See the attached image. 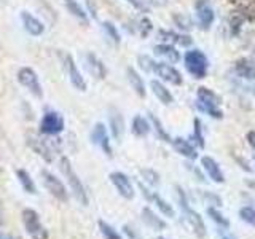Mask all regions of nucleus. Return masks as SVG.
Returning <instances> with one entry per match:
<instances>
[{
  "mask_svg": "<svg viewBox=\"0 0 255 239\" xmlns=\"http://www.w3.org/2000/svg\"><path fill=\"white\" fill-rule=\"evenodd\" d=\"M177 196H179V204H180V211H182V222L191 233H195V236L198 238H204L206 236V227H204V222L203 219L199 217V214L191 211L188 201H187V196L183 193V190L180 187H177Z\"/></svg>",
  "mask_w": 255,
  "mask_h": 239,
  "instance_id": "1",
  "label": "nucleus"
},
{
  "mask_svg": "<svg viewBox=\"0 0 255 239\" xmlns=\"http://www.w3.org/2000/svg\"><path fill=\"white\" fill-rule=\"evenodd\" d=\"M220 98L212 90L206 86H199L196 93V109L203 114H207L215 120L223 118V112L220 110Z\"/></svg>",
  "mask_w": 255,
  "mask_h": 239,
  "instance_id": "2",
  "label": "nucleus"
},
{
  "mask_svg": "<svg viewBox=\"0 0 255 239\" xmlns=\"http://www.w3.org/2000/svg\"><path fill=\"white\" fill-rule=\"evenodd\" d=\"M183 64H185L188 74L196 80L206 78L207 70H209V61H207V56L201 50L187 51L183 54Z\"/></svg>",
  "mask_w": 255,
  "mask_h": 239,
  "instance_id": "3",
  "label": "nucleus"
},
{
  "mask_svg": "<svg viewBox=\"0 0 255 239\" xmlns=\"http://www.w3.org/2000/svg\"><path fill=\"white\" fill-rule=\"evenodd\" d=\"M21 220L24 230L27 231V235L32 239H48V231L34 209H24L21 212Z\"/></svg>",
  "mask_w": 255,
  "mask_h": 239,
  "instance_id": "4",
  "label": "nucleus"
},
{
  "mask_svg": "<svg viewBox=\"0 0 255 239\" xmlns=\"http://www.w3.org/2000/svg\"><path fill=\"white\" fill-rule=\"evenodd\" d=\"M61 171L64 174V177L67 179V182H69L72 191H74L75 198L83 206H86L88 204V195H86V191H85V187H83L82 180L78 179V175L75 174L74 167H72V164H70V161H69L67 158H62L61 159Z\"/></svg>",
  "mask_w": 255,
  "mask_h": 239,
  "instance_id": "5",
  "label": "nucleus"
},
{
  "mask_svg": "<svg viewBox=\"0 0 255 239\" xmlns=\"http://www.w3.org/2000/svg\"><path fill=\"white\" fill-rule=\"evenodd\" d=\"M64 126H66V121H64L59 112L48 110L42 117V121H40V132L45 135H58L64 131Z\"/></svg>",
  "mask_w": 255,
  "mask_h": 239,
  "instance_id": "6",
  "label": "nucleus"
},
{
  "mask_svg": "<svg viewBox=\"0 0 255 239\" xmlns=\"http://www.w3.org/2000/svg\"><path fill=\"white\" fill-rule=\"evenodd\" d=\"M196 26L201 30H209L215 21V13L209 0H196L195 2Z\"/></svg>",
  "mask_w": 255,
  "mask_h": 239,
  "instance_id": "7",
  "label": "nucleus"
},
{
  "mask_svg": "<svg viewBox=\"0 0 255 239\" xmlns=\"http://www.w3.org/2000/svg\"><path fill=\"white\" fill-rule=\"evenodd\" d=\"M18 82L26 88L29 93H32L35 98H42L43 96V90L42 85L38 82V77L34 72V69L30 67H21L18 70Z\"/></svg>",
  "mask_w": 255,
  "mask_h": 239,
  "instance_id": "8",
  "label": "nucleus"
},
{
  "mask_svg": "<svg viewBox=\"0 0 255 239\" xmlns=\"http://www.w3.org/2000/svg\"><path fill=\"white\" fill-rule=\"evenodd\" d=\"M62 64H64V69L67 72V77L70 80L72 86L78 91H86V80L82 75V72L78 70L74 58H72L70 54H62Z\"/></svg>",
  "mask_w": 255,
  "mask_h": 239,
  "instance_id": "9",
  "label": "nucleus"
},
{
  "mask_svg": "<svg viewBox=\"0 0 255 239\" xmlns=\"http://www.w3.org/2000/svg\"><path fill=\"white\" fill-rule=\"evenodd\" d=\"M153 74H156L161 82H166L174 86H179L183 83V77L180 72L167 62H155Z\"/></svg>",
  "mask_w": 255,
  "mask_h": 239,
  "instance_id": "10",
  "label": "nucleus"
},
{
  "mask_svg": "<svg viewBox=\"0 0 255 239\" xmlns=\"http://www.w3.org/2000/svg\"><path fill=\"white\" fill-rule=\"evenodd\" d=\"M42 179H43V185L46 187V190L50 191L56 199H59L61 203L69 201L67 190H66V187H64V183L56 177V175H53L48 171H42Z\"/></svg>",
  "mask_w": 255,
  "mask_h": 239,
  "instance_id": "11",
  "label": "nucleus"
},
{
  "mask_svg": "<svg viewBox=\"0 0 255 239\" xmlns=\"http://www.w3.org/2000/svg\"><path fill=\"white\" fill-rule=\"evenodd\" d=\"M110 182L114 183V187L117 188V191L120 195H122L125 199H132L134 198V188H132V183L129 180L126 174L120 172V171H115L109 175Z\"/></svg>",
  "mask_w": 255,
  "mask_h": 239,
  "instance_id": "12",
  "label": "nucleus"
},
{
  "mask_svg": "<svg viewBox=\"0 0 255 239\" xmlns=\"http://www.w3.org/2000/svg\"><path fill=\"white\" fill-rule=\"evenodd\" d=\"M30 145H32V148H34L40 156H43L46 161H51L54 153L59 150L58 139H54V140L45 139V137L43 139H35V140L30 142Z\"/></svg>",
  "mask_w": 255,
  "mask_h": 239,
  "instance_id": "13",
  "label": "nucleus"
},
{
  "mask_svg": "<svg viewBox=\"0 0 255 239\" xmlns=\"http://www.w3.org/2000/svg\"><path fill=\"white\" fill-rule=\"evenodd\" d=\"M233 6V13L239 14L244 21H255V0H228Z\"/></svg>",
  "mask_w": 255,
  "mask_h": 239,
  "instance_id": "14",
  "label": "nucleus"
},
{
  "mask_svg": "<svg viewBox=\"0 0 255 239\" xmlns=\"http://www.w3.org/2000/svg\"><path fill=\"white\" fill-rule=\"evenodd\" d=\"M91 142L96 143V145H99L104 153L112 156V147H110V140H109V134H107V129L106 126L102 123H96L93 131H91Z\"/></svg>",
  "mask_w": 255,
  "mask_h": 239,
  "instance_id": "15",
  "label": "nucleus"
},
{
  "mask_svg": "<svg viewBox=\"0 0 255 239\" xmlns=\"http://www.w3.org/2000/svg\"><path fill=\"white\" fill-rule=\"evenodd\" d=\"M19 18H21V22H22V27L26 29L30 35L38 37V35H42L45 32V24L38 18H35V16L32 14L30 11H21Z\"/></svg>",
  "mask_w": 255,
  "mask_h": 239,
  "instance_id": "16",
  "label": "nucleus"
},
{
  "mask_svg": "<svg viewBox=\"0 0 255 239\" xmlns=\"http://www.w3.org/2000/svg\"><path fill=\"white\" fill-rule=\"evenodd\" d=\"M158 37L159 40H163V43H169V45H180V46H190L193 43L190 35L185 34H179V32L174 30H166V29H159L158 30Z\"/></svg>",
  "mask_w": 255,
  "mask_h": 239,
  "instance_id": "17",
  "label": "nucleus"
},
{
  "mask_svg": "<svg viewBox=\"0 0 255 239\" xmlns=\"http://www.w3.org/2000/svg\"><path fill=\"white\" fill-rule=\"evenodd\" d=\"M201 164H203V169L207 172V175L212 179V182H215V183L225 182V177H223V172L220 169L219 163L215 161L212 156H203L201 158Z\"/></svg>",
  "mask_w": 255,
  "mask_h": 239,
  "instance_id": "18",
  "label": "nucleus"
},
{
  "mask_svg": "<svg viewBox=\"0 0 255 239\" xmlns=\"http://www.w3.org/2000/svg\"><path fill=\"white\" fill-rule=\"evenodd\" d=\"M235 74L247 82H255V64L246 58L238 59L235 62Z\"/></svg>",
  "mask_w": 255,
  "mask_h": 239,
  "instance_id": "19",
  "label": "nucleus"
},
{
  "mask_svg": "<svg viewBox=\"0 0 255 239\" xmlns=\"http://www.w3.org/2000/svg\"><path fill=\"white\" fill-rule=\"evenodd\" d=\"M150 88H151V91H153V94L156 96V99L161 102L163 106H171V104L174 102L172 93L167 90V88L161 82H159V80H151Z\"/></svg>",
  "mask_w": 255,
  "mask_h": 239,
  "instance_id": "20",
  "label": "nucleus"
},
{
  "mask_svg": "<svg viewBox=\"0 0 255 239\" xmlns=\"http://www.w3.org/2000/svg\"><path fill=\"white\" fill-rule=\"evenodd\" d=\"M85 61H86V69L90 70V74L94 75L96 78H106V74H107V70H106V66L102 64V61L98 58V56H94L93 53L90 54H86L85 56Z\"/></svg>",
  "mask_w": 255,
  "mask_h": 239,
  "instance_id": "21",
  "label": "nucleus"
},
{
  "mask_svg": "<svg viewBox=\"0 0 255 239\" xmlns=\"http://www.w3.org/2000/svg\"><path fill=\"white\" fill-rule=\"evenodd\" d=\"M126 75H128V82H129L131 88L134 90V93L139 96V98H145V83H143V80L142 77L135 72L132 67H128L126 69Z\"/></svg>",
  "mask_w": 255,
  "mask_h": 239,
  "instance_id": "22",
  "label": "nucleus"
},
{
  "mask_svg": "<svg viewBox=\"0 0 255 239\" xmlns=\"http://www.w3.org/2000/svg\"><path fill=\"white\" fill-rule=\"evenodd\" d=\"M155 54L156 56H161V58L169 61V64H175L180 61V53L175 50L174 45H169V43H159L156 45L155 48Z\"/></svg>",
  "mask_w": 255,
  "mask_h": 239,
  "instance_id": "23",
  "label": "nucleus"
},
{
  "mask_svg": "<svg viewBox=\"0 0 255 239\" xmlns=\"http://www.w3.org/2000/svg\"><path fill=\"white\" fill-rule=\"evenodd\" d=\"M172 142V147L175 148L177 153H180L182 156H185L188 159H196L198 158V153H196V148L191 145L190 140H185V139H180V137H175Z\"/></svg>",
  "mask_w": 255,
  "mask_h": 239,
  "instance_id": "24",
  "label": "nucleus"
},
{
  "mask_svg": "<svg viewBox=\"0 0 255 239\" xmlns=\"http://www.w3.org/2000/svg\"><path fill=\"white\" fill-rule=\"evenodd\" d=\"M140 190H142V193L145 195L148 199H153V201L156 203V206H158V209L161 211L164 215H167V217H175V212H174V209H172V206L171 204H167L164 199L159 196V195H156V193H150V191L142 185L140 183Z\"/></svg>",
  "mask_w": 255,
  "mask_h": 239,
  "instance_id": "25",
  "label": "nucleus"
},
{
  "mask_svg": "<svg viewBox=\"0 0 255 239\" xmlns=\"http://www.w3.org/2000/svg\"><path fill=\"white\" fill-rule=\"evenodd\" d=\"M110 127H112V135L115 137V140H122L125 134V120L123 115L120 112H114L110 115Z\"/></svg>",
  "mask_w": 255,
  "mask_h": 239,
  "instance_id": "26",
  "label": "nucleus"
},
{
  "mask_svg": "<svg viewBox=\"0 0 255 239\" xmlns=\"http://www.w3.org/2000/svg\"><path fill=\"white\" fill-rule=\"evenodd\" d=\"M150 123L147 121L145 118H143L142 115H135L132 118V124H131V131L134 135H137V137H145V135H148L150 132Z\"/></svg>",
  "mask_w": 255,
  "mask_h": 239,
  "instance_id": "27",
  "label": "nucleus"
},
{
  "mask_svg": "<svg viewBox=\"0 0 255 239\" xmlns=\"http://www.w3.org/2000/svg\"><path fill=\"white\" fill-rule=\"evenodd\" d=\"M142 220L153 230H164L166 228V222H163L159 217H156V215L151 212L148 207H145V209L142 211Z\"/></svg>",
  "mask_w": 255,
  "mask_h": 239,
  "instance_id": "28",
  "label": "nucleus"
},
{
  "mask_svg": "<svg viewBox=\"0 0 255 239\" xmlns=\"http://www.w3.org/2000/svg\"><path fill=\"white\" fill-rule=\"evenodd\" d=\"M64 5H66V8L72 16H75V18L80 19L82 22H88V14L77 0H64Z\"/></svg>",
  "mask_w": 255,
  "mask_h": 239,
  "instance_id": "29",
  "label": "nucleus"
},
{
  "mask_svg": "<svg viewBox=\"0 0 255 239\" xmlns=\"http://www.w3.org/2000/svg\"><path fill=\"white\" fill-rule=\"evenodd\" d=\"M16 177H18L24 191H27V193H30V195L35 193V183H34V180H32V177H30V174L26 169L16 171Z\"/></svg>",
  "mask_w": 255,
  "mask_h": 239,
  "instance_id": "30",
  "label": "nucleus"
},
{
  "mask_svg": "<svg viewBox=\"0 0 255 239\" xmlns=\"http://www.w3.org/2000/svg\"><path fill=\"white\" fill-rule=\"evenodd\" d=\"M172 19L175 22V26H177L179 29H182V30H190V29L195 27V24H193V21H191L190 16H185V14H174Z\"/></svg>",
  "mask_w": 255,
  "mask_h": 239,
  "instance_id": "31",
  "label": "nucleus"
},
{
  "mask_svg": "<svg viewBox=\"0 0 255 239\" xmlns=\"http://www.w3.org/2000/svg\"><path fill=\"white\" fill-rule=\"evenodd\" d=\"M207 215L217 223V225L220 227V228H225V230H228L230 228V222L223 217V215L217 211V209H214V207H207Z\"/></svg>",
  "mask_w": 255,
  "mask_h": 239,
  "instance_id": "32",
  "label": "nucleus"
},
{
  "mask_svg": "<svg viewBox=\"0 0 255 239\" xmlns=\"http://www.w3.org/2000/svg\"><path fill=\"white\" fill-rule=\"evenodd\" d=\"M99 230H101L104 239H123L122 236L118 235V231H115L109 225V223H106L104 220H99Z\"/></svg>",
  "mask_w": 255,
  "mask_h": 239,
  "instance_id": "33",
  "label": "nucleus"
},
{
  "mask_svg": "<svg viewBox=\"0 0 255 239\" xmlns=\"http://www.w3.org/2000/svg\"><path fill=\"white\" fill-rule=\"evenodd\" d=\"M150 115V121H151V124L155 126V131H156V134H158V137L159 139H163L164 142H171V137L167 135V132H166V129L163 127V124L159 123V120L153 115V114H148Z\"/></svg>",
  "mask_w": 255,
  "mask_h": 239,
  "instance_id": "34",
  "label": "nucleus"
},
{
  "mask_svg": "<svg viewBox=\"0 0 255 239\" xmlns=\"http://www.w3.org/2000/svg\"><path fill=\"white\" fill-rule=\"evenodd\" d=\"M193 135H191V139H195V142L198 143L199 148H204V135H203V126H201V121L196 118L193 121Z\"/></svg>",
  "mask_w": 255,
  "mask_h": 239,
  "instance_id": "35",
  "label": "nucleus"
},
{
  "mask_svg": "<svg viewBox=\"0 0 255 239\" xmlns=\"http://www.w3.org/2000/svg\"><path fill=\"white\" fill-rule=\"evenodd\" d=\"M137 29H139L140 37H142V38H145V37L150 35V32L153 30V24H151V21H150L148 18H140V19H139V26H137Z\"/></svg>",
  "mask_w": 255,
  "mask_h": 239,
  "instance_id": "36",
  "label": "nucleus"
},
{
  "mask_svg": "<svg viewBox=\"0 0 255 239\" xmlns=\"http://www.w3.org/2000/svg\"><path fill=\"white\" fill-rule=\"evenodd\" d=\"M239 217H241L243 222L255 227V209H252V207H243V209L239 211Z\"/></svg>",
  "mask_w": 255,
  "mask_h": 239,
  "instance_id": "37",
  "label": "nucleus"
},
{
  "mask_svg": "<svg viewBox=\"0 0 255 239\" xmlns=\"http://www.w3.org/2000/svg\"><path fill=\"white\" fill-rule=\"evenodd\" d=\"M102 27H104V30H106V34L114 40L115 43H120V34H118V30H117V27L114 26L112 22H104L102 24Z\"/></svg>",
  "mask_w": 255,
  "mask_h": 239,
  "instance_id": "38",
  "label": "nucleus"
},
{
  "mask_svg": "<svg viewBox=\"0 0 255 239\" xmlns=\"http://www.w3.org/2000/svg\"><path fill=\"white\" fill-rule=\"evenodd\" d=\"M140 67L145 70V72H153V67H155V61L148 58V56H139L137 58Z\"/></svg>",
  "mask_w": 255,
  "mask_h": 239,
  "instance_id": "39",
  "label": "nucleus"
},
{
  "mask_svg": "<svg viewBox=\"0 0 255 239\" xmlns=\"http://www.w3.org/2000/svg\"><path fill=\"white\" fill-rule=\"evenodd\" d=\"M128 3H131L135 10H139L142 13H148L150 11V5L145 2V0H126Z\"/></svg>",
  "mask_w": 255,
  "mask_h": 239,
  "instance_id": "40",
  "label": "nucleus"
},
{
  "mask_svg": "<svg viewBox=\"0 0 255 239\" xmlns=\"http://www.w3.org/2000/svg\"><path fill=\"white\" fill-rule=\"evenodd\" d=\"M142 175H143V177H148L147 180H148L150 183H158V174H155L153 171L145 169V171H142Z\"/></svg>",
  "mask_w": 255,
  "mask_h": 239,
  "instance_id": "41",
  "label": "nucleus"
},
{
  "mask_svg": "<svg viewBox=\"0 0 255 239\" xmlns=\"http://www.w3.org/2000/svg\"><path fill=\"white\" fill-rule=\"evenodd\" d=\"M247 142H249V145H251L252 150L255 151V131L247 132Z\"/></svg>",
  "mask_w": 255,
  "mask_h": 239,
  "instance_id": "42",
  "label": "nucleus"
},
{
  "mask_svg": "<svg viewBox=\"0 0 255 239\" xmlns=\"http://www.w3.org/2000/svg\"><path fill=\"white\" fill-rule=\"evenodd\" d=\"M145 2L151 6H163L167 3V0H145Z\"/></svg>",
  "mask_w": 255,
  "mask_h": 239,
  "instance_id": "43",
  "label": "nucleus"
},
{
  "mask_svg": "<svg viewBox=\"0 0 255 239\" xmlns=\"http://www.w3.org/2000/svg\"><path fill=\"white\" fill-rule=\"evenodd\" d=\"M3 225V207H2V201H0V227Z\"/></svg>",
  "mask_w": 255,
  "mask_h": 239,
  "instance_id": "44",
  "label": "nucleus"
},
{
  "mask_svg": "<svg viewBox=\"0 0 255 239\" xmlns=\"http://www.w3.org/2000/svg\"><path fill=\"white\" fill-rule=\"evenodd\" d=\"M0 239H19V238L11 236V235H2V233H0Z\"/></svg>",
  "mask_w": 255,
  "mask_h": 239,
  "instance_id": "45",
  "label": "nucleus"
},
{
  "mask_svg": "<svg viewBox=\"0 0 255 239\" xmlns=\"http://www.w3.org/2000/svg\"><path fill=\"white\" fill-rule=\"evenodd\" d=\"M158 239H164V238H158Z\"/></svg>",
  "mask_w": 255,
  "mask_h": 239,
  "instance_id": "46",
  "label": "nucleus"
}]
</instances>
